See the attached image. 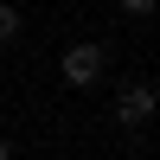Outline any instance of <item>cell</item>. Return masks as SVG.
Returning <instances> with one entry per match:
<instances>
[{
  "label": "cell",
  "mask_w": 160,
  "mask_h": 160,
  "mask_svg": "<svg viewBox=\"0 0 160 160\" xmlns=\"http://www.w3.org/2000/svg\"><path fill=\"white\" fill-rule=\"evenodd\" d=\"M115 7H122L128 19H154V7H160V0H115Z\"/></svg>",
  "instance_id": "4"
},
{
  "label": "cell",
  "mask_w": 160,
  "mask_h": 160,
  "mask_svg": "<svg viewBox=\"0 0 160 160\" xmlns=\"http://www.w3.org/2000/svg\"><path fill=\"white\" fill-rule=\"evenodd\" d=\"M102 64H109V58H102V45H90V38H83V45H64L58 71H64V83H71V90H90V83L102 77Z\"/></svg>",
  "instance_id": "1"
},
{
  "label": "cell",
  "mask_w": 160,
  "mask_h": 160,
  "mask_svg": "<svg viewBox=\"0 0 160 160\" xmlns=\"http://www.w3.org/2000/svg\"><path fill=\"white\" fill-rule=\"evenodd\" d=\"M0 160H13V141H7V135H0Z\"/></svg>",
  "instance_id": "5"
},
{
  "label": "cell",
  "mask_w": 160,
  "mask_h": 160,
  "mask_svg": "<svg viewBox=\"0 0 160 160\" xmlns=\"http://www.w3.org/2000/svg\"><path fill=\"white\" fill-rule=\"evenodd\" d=\"M19 7H13V0H0V45H13V38H19Z\"/></svg>",
  "instance_id": "3"
},
{
  "label": "cell",
  "mask_w": 160,
  "mask_h": 160,
  "mask_svg": "<svg viewBox=\"0 0 160 160\" xmlns=\"http://www.w3.org/2000/svg\"><path fill=\"white\" fill-rule=\"evenodd\" d=\"M154 115V83H128L122 96H115V122H128V128H141Z\"/></svg>",
  "instance_id": "2"
}]
</instances>
